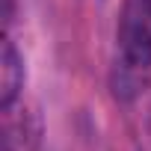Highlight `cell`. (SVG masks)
I'll return each instance as SVG.
<instances>
[{"instance_id":"cell-1","label":"cell","mask_w":151,"mask_h":151,"mask_svg":"<svg viewBox=\"0 0 151 151\" xmlns=\"http://www.w3.org/2000/svg\"><path fill=\"white\" fill-rule=\"evenodd\" d=\"M151 71V0H124L116 27V95L142 89Z\"/></svg>"},{"instance_id":"cell-3","label":"cell","mask_w":151,"mask_h":151,"mask_svg":"<svg viewBox=\"0 0 151 151\" xmlns=\"http://www.w3.org/2000/svg\"><path fill=\"white\" fill-rule=\"evenodd\" d=\"M24 95V56L18 53L15 42L3 39V56H0V110H9Z\"/></svg>"},{"instance_id":"cell-4","label":"cell","mask_w":151,"mask_h":151,"mask_svg":"<svg viewBox=\"0 0 151 151\" xmlns=\"http://www.w3.org/2000/svg\"><path fill=\"white\" fill-rule=\"evenodd\" d=\"M3 18H6V24H12V18H15V0H6V12H3Z\"/></svg>"},{"instance_id":"cell-2","label":"cell","mask_w":151,"mask_h":151,"mask_svg":"<svg viewBox=\"0 0 151 151\" xmlns=\"http://www.w3.org/2000/svg\"><path fill=\"white\" fill-rule=\"evenodd\" d=\"M42 145V119L36 110L21 101L3 110V151H39Z\"/></svg>"}]
</instances>
